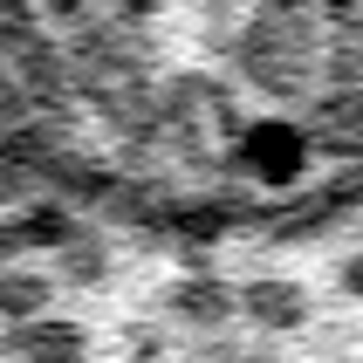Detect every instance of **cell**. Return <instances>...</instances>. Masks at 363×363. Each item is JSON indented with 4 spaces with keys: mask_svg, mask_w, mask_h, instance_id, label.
<instances>
[{
    "mask_svg": "<svg viewBox=\"0 0 363 363\" xmlns=\"http://www.w3.org/2000/svg\"><path fill=\"white\" fill-rule=\"evenodd\" d=\"M0 144L172 233L363 199V0H0Z\"/></svg>",
    "mask_w": 363,
    "mask_h": 363,
    "instance_id": "1",
    "label": "cell"
}]
</instances>
